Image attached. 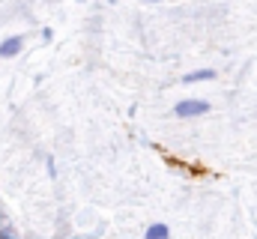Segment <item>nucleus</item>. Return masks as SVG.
<instances>
[{
	"mask_svg": "<svg viewBox=\"0 0 257 239\" xmlns=\"http://www.w3.org/2000/svg\"><path fill=\"white\" fill-rule=\"evenodd\" d=\"M206 111H209V105L200 102V99H186V102L177 105V117H203Z\"/></svg>",
	"mask_w": 257,
	"mask_h": 239,
	"instance_id": "nucleus-1",
	"label": "nucleus"
},
{
	"mask_svg": "<svg viewBox=\"0 0 257 239\" xmlns=\"http://www.w3.org/2000/svg\"><path fill=\"white\" fill-rule=\"evenodd\" d=\"M21 48H24V39H21V36L3 39V42H0V57H15V54H18Z\"/></svg>",
	"mask_w": 257,
	"mask_h": 239,
	"instance_id": "nucleus-2",
	"label": "nucleus"
},
{
	"mask_svg": "<svg viewBox=\"0 0 257 239\" xmlns=\"http://www.w3.org/2000/svg\"><path fill=\"white\" fill-rule=\"evenodd\" d=\"M168 236H171V230H168L165 224H153V227L144 233V239H168Z\"/></svg>",
	"mask_w": 257,
	"mask_h": 239,
	"instance_id": "nucleus-3",
	"label": "nucleus"
},
{
	"mask_svg": "<svg viewBox=\"0 0 257 239\" xmlns=\"http://www.w3.org/2000/svg\"><path fill=\"white\" fill-rule=\"evenodd\" d=\"M209 78H215V72H212V69H200V72H189V75H186V84H194V81H209Z\"/></svg>",
	"mask_w": 257,
	"mask_h": 239,
	"instance_id": "nucleus-4",
	"label": "nucleus"
},
{
	"mask_svg": "<svg viewBox=\"0 0 257 239\" xmlns=\"http://www.w3.org/2000/svg\"><path fill=\"white\" fill-rule=\"evenodd\" d=\"M150 3H156V0H150Z\"/></svg>",
	"mask_w": 257,
	"mask_h": 239,
	"instance_id": "nucleus-5",
	"label": "nucleus"
}]
</instances>
